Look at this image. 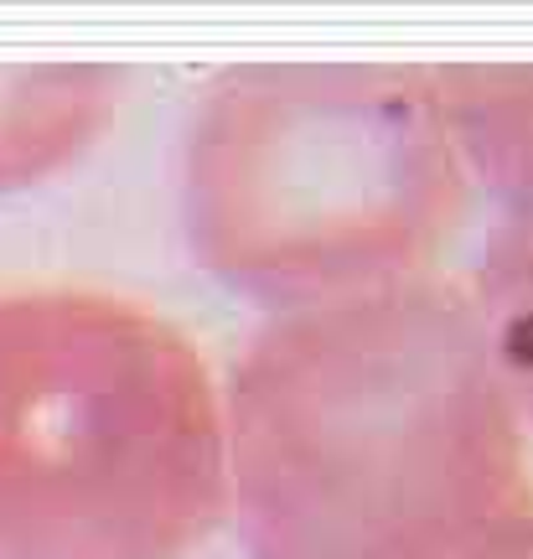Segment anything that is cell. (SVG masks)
<instances>
[{
  "label": "cell",
  "instance_id": "6da1fadb",
  "mask_svg": "<svg viewBox=\"0 0 533 559\" xmlns=\"http://www.w3.org/2000/svg\"><path fill=\"white\" fill-rule=\"evenodd\" d=\"M192 239L249 270L291 243L410 249L461 202L430 68H228L181 145Z\"/></svg>",
  "mask_w": 533,
  "mask_h": 559
},
{
  "label": "cell",
  "instance_id": "7a4b0ae2",
  "mask_svg": "<svg viewBox=\"0 0 533 559\" xmlns=\"http://www.w3.org/2000/svg\"><path fill=\"white\" fill-rule=\"evenodd\" d=\"M119 104L109 68H0V192L79 156Z\"/></svg>",
  "mask_w": 533,
  "mask_h": 559
},
{
  "label": "cell",
  "instance_id": "3957f363",
  "mask_svg": "<svg viewBox=\"0 0 533 559\" xmlns=\"http://www.w3.org/2000/svg\"><path fill=\"white\" fill-rule=\"evenodd\" d=\"M451 145L476 177L518 207H533V68H440L435 73Z\"/></svg>",
  "mask_w": 533,
  "mask_h": 559
}]
</instances>
